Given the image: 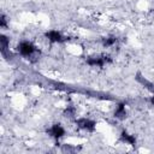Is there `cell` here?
<instances>
[{
  "label": "cell",
  "instance_id": "1",
  "mask_svg": "<svg viewBox=\"0 0 154 154\" xmlns=\"http://www.w3.org/2000/svg\"><path fill=\"white\" fill-rule=\"evenodd\" d=\"M17 52L22 57H24L26 59H30L31 61H36L38 55H40V51L37 48V46L32 41H29V40L20 41L17 46Z\"/></svg>",
  "mask_w": 154,
  "mask_h": 154
},
{
  "label": "cell",
  "instance_id": "2",
  "mask_svg": "<svg viewBox=\"0 0 154 154\" xmlns=\"http://www.w3.org/2000/svg\"><path fill=\"white\" fill-rule=\"evenodd\" d=\"M111 61H112V58L105 53L91 54V55H88L85 59L87 65H89L91 67H103L105 65L109 64Z\"/></svg>",
  "mask_w": 154,
  "mask_h": 154
},
{
  "label": "cell",
  "instance_id": "3",
  "mask_svg": "<svg viewBox=\"0 0 154 154\" xmlns=\"http://www.w3.org/2000/svg\"><path fill=\"white\" fill-rule=\"evenodd\" d=\"M75 124L81 130H84L87 132H94L96 130V122L88 117H79L75 118Z\"/></svg>",
  "mask_w": 154,
  "mask_h": 154
},
{
  "label": "cell",
  "instance_id": "4",
  "mask_svg": "<svg viewBox=\"0 0 154 154\" xmlns=\"http://www.w3.org/2000/svg\"><path fill=\"white\" fill-rule=\"evenodd\" d=\"M45 38L51 43H64L67 41V36H65L61 31L52 29L45 32Z\"/></svg>",
  "mask_w": 154,
  "mask_h": 154
},
{
  "label": "cell",
  "instance_id": "5",
  "mask_svg": "<svg viewBox=\"0 0 154 154\" xmlns=\"http://www.w3.org/2000/svg\"><path fill=\"white\" fill-rule=\"evenodd\" d=\"M47 135L52 138H54L55 141H59L61 140L63 137H65L66 135V130L65 128L60 124V123H54L53 125H51L48 129H47Z\"/></svg>",
  "mask_w": 154,
  "mask_h": 154
},
{
  "label": "cell",
  "instance_id": "6",
  "mask_svg": "<svg viewBox=\"0 0 154 154\" xmlns=\"http://www.w3.org/2000/svg\"><path fill=\"white\" fill-rule=\"evenodd\" d=\"M113 116L116 119L118 120H124L126 119L128 117V111H126V105L125 102H119L117 103L116 108H114V112H113Z\"/></svg>",
  "mask_w": 154,
  "mask_h": 154
},
{
  "label": "cell",
  "instance_id": "7",
  "mask_svg": "<svg viewBox=\"0 0 154 154\" xmlns=\"http://www.w3.org/2000/svg\"><path fill=\"white\" fill-rule=\"evenodd\" d=\"M120 141L123 143L128 144V146H136V143H137V140H136L135 135L128 132L126 130H122V132H120Z\"/></svg>",
  "mask_w": 154,
  "mask_h": 154
},
{
  "label": "cell",
  "instance_id": "8",
  "mask_svg": "<svg viewBox=\"0 0 154 154\" xmlns=\"http://www.w3.org/2000/svg\"><path fill=\"white\" fill-rule=\"evenodd\" d=\"M118 42V37L116 35H108L101 38V45L103 48H111L113 46H116V43Z\"/></svg>",
  "mask_w": 154,
  "mask_h": 154
},
{
  "label": "cell",
  "instance_id": "9",
  "mask_svg": "<svg viewBox=\"0 0 154 154\" xmlns=\"http://www.w3.org/2000/svg\"><path fill=\"white\" fill-rule=\"evenodd\" d=\"M0 45H1V53H2V55H5L7 52H10V38L6 35H1Z\"/></svg>",
  "mask_w": 154,
  "mask_h": 154
},
{
  "label": "cell",
  "instance_id": "10",
  "mask_svg": "<svg viewBox=\"0 0 154 154\" xmlns=\"http://www.w3.org/2000/svg\"><path fill=\"white\" fill-rule=\"evenodd\" d=\"M64 117L66 118H76V114H77V108L73 106V105H67L64 109Z\"/></svg>",
  "mask_w": 154,
  "mask_h": 154
},
{
  "label": "cell",
  "instance_id": "11",
  "mask_svg": "<svg viewBox=\"0 0 154 154\" xmlns=\"http://www.w3.org/2000/svg\"><path fill=\"white\" fill-rule=\"evenodd\" d=\"M0 26L2 28V29H5L6 26H7V18H6V16L2 13L1 14V17H0Z\"/></svg>",
  "mask_w": 154,
  "mask_h": 154
},
{
  "label": "cell",
  "instance_id": "12",
  "mask_svg": "<svg viewBox=\"0 0 154 154\" xmlns=\"http://www.w3.org/2000/svg\"><path fill=\"white\" fill-rule=\"evenodd\" d=\"M149 102H150V105L154 107V93H153V94H152V96L149 97Z\"/></svg>",
  "mask_w": 154,
  "mask_h": 154
}]
</instances>
